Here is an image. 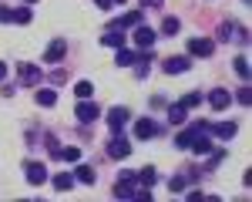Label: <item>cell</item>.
Returning <instances> with one entry per match:
<instances>
[{"mask_svg":"<svg viewBox=\"0 0 252 202\" xmlns=\"http://www.w3.org/2000/svg\"><path fill=\"white\" fill-rule=\"evenodd\" d=\"M145 3H161V0H145Z\"/></svg>","mask_w":252,"mask_h":202,"instance_id":"33","label":"cell"},{"mask_svg":"<svg viewBox=\"0 0 252 202\" xmlns=\"http://www.w3.org/2000/svg\"><path fill=\"white\" fill-rule=\"evenodd\" d=\"M74 95H78V98H91V95H94L91 81H78V84H74Z\"/></svg>","mask_w":252,"mask_h":202,"instance_id":"24","label":"cell"},{"mask_svg":"<svg viewBox=\"0 0 252 202\" xmlns=\"http://www.w3.org/2000/svg\"><path fill=\"white\" fill-rule=\"evenodd\" d=\"M189 67H192V58H189V54H182V58H168V61H165V71H168V74H185Z\"/></svg>","mask_w":252,"mask_h":202,"instance_id":"11","label":"cell"},{"mask_svg":"<svg viewBox=\"0 0 252 202\" xmlns=\"http://www.w3.org/2000/svg\"><path fill=\"white\" fill-rule=\"evenodd\" d=\"M27 3H34V0H27Z\"/></svg>","mask_w":252,"mask_h":202,"instance_id":"35","label":"cell"},{"mask_svg":"<svg viewBox=\"0 0 252 202\" xmlns=\"http://www.w3.org/2000/svg\"><path fill=\"white\" fill-rule=\"evenodd\" d=\"M168 189H172V192H185V179H172V182H168Z\"/></svg>","mask_w":252,"mask_h":202,"instance_id":"29","label":"cell"},{"mask_svg":"<svg viewBox=\"0 0 252 202\" xmlns=\"http://www.w3.org/2000/svg\"><path fill=\"white\" fill-rule=\"evenodd\" d=\"M135 182H141V189H155L158 182V172L148 165V168H141V172H135Z\"/></svg>","mask_w":252,"mask_h":202,"instance_id":"13","label":"cell"},{"mask_svg":"<svg viewBox=\"0 0 252 202\" xmlns=\"http://www.w3.org/2000/svg\"><path fill=\"white\" fill-rule=\"evenodd\" d=\"M97 7H101V10H108V7H111V3H115V0H94Z\"/></svg>","mask_w":252,"mask_h":202,"instance_id":"31","label":"cell"},{"mask_svg":"<svg viewBox=\"0 0 252 202\" xmlns=\"http://www.w3.org/2000/svg\"><path fill=\"white\" fill-rule=\"evenodd\" d=\"M212 51H215V44L209 37H192L189 40V54H192V58H212Z\"/></svg>","mask_w":252,"mask_h":202,"instance_id":"3","label":"cell"},{"mask_svg":"<svg viewBox=\"0 0 252 202\" xmlns=\"http://www.w3.org/2000/svg\"><path fill=\"white\" fill-rule=\"evenodd\" d=\"M0 24H10V7H0Z\"/></svg>","mask_w":252,"mask_h":202,"instance_id":"30","label":"cell"},{"mask_svg":"<svg viewBox=\"0 0 252 202\" xmlns=\"http://www.w3.org/2000/svg\"><path fill=\"white\" fill-rule=\"evenodd\" d=\"M7 78V64H3V61H0V81Z\"/></svg>","mask_w":252,"mask_h":202,"instance_id":"32","label":"cell"},{"mask_svg":"<svg viewBox=\"0 0 252 202\" xmlns=\"http://www.w3.org/2000/svg\"><path fill=\"white\" fill-rule=\"evenodd\" d=\"M54 101H58V91H54V88H40L37 91V104L40 108H54Z\"/></svg>","mask_w":252,"mask_h":202,"instance_id":"17","label":"cell"},{"mask_svg":"<svg viewBox=\"0 0 252 202\" xmlns=\"http://www.w3.org/2000/svg\"><path fill=\"white\" fill-rule=\"evenodd\" d=\"M31 17H34L31 7H17V10H10V20H14V24H31Z\"/></svg>","mask_w":252,"mask_h":202,"instance_id":"20","label":"cell"},{"mask_svg":"<svg viewBox=\"0 0 252 202\" xmlns=\"http://www.w3.org/2000/svg\"><path fill=\"white\" fill-rule=\"evenodd\" d=\"M71 185H74V175H54V189L58 192H67Z\"/></svg>","mask_w":252,"mask_h":202,"instance_id":"23","label":"cell"},{"mask_svg":"<svg viewBox=\"0 0 252 202\" xmlns=\"http://www.w3.org/2000/svg\"><path fill=\"white\" fill-rule=\"evenodd\" d=\"M58 155H61V159H67V162H81V148L67 145V148H58Z\"/></svg>","mask_w":252,"mask_h":202,"instance_id":"22","label":"cell"},{"mask_svg":"<svg viewBox=\"0 0 252 202\" xmlns=\"http://www.w3.org/2000/svg\"><path fill=\"white\" fill-rule=\"evenodd\" d=\"M235 74L246 81L249 78V58H235Z\"/></svg>","mask_w":252,"mask_h":202,"instance_id":"26","label":"cell"},{"mask_svg":"<svg viewBox=\"0 0 252 202\" xmlns=\"http://www.w3.org/2000/svg\"><path fill=\"white\" fill-rule=\"evenodd\" d=\"M115 64H118V67H128V64H135V54H131L128 47H118V54H115Z\"/></svg>","mask_w":252,"mask_h":202,"instance_id":"19","label":"cell"},{"mask_svg":"<svg viewBox=\"0 0 252 202\" xmlns=\"http://www.w3.org/2000/svg\"><path fill=\"white\" fill-rule=\"evenodd\" d=\"M118 3H125V0H118Z\"/></svg>","mask_w":252,"mask_h":202,"instance_id":"34","label":"cell"},{"mask_svg":"<svg viewBox=\"0 0 252 202\" xmlns=\"http://www.w3.org/2000/svg\"><path fill=\"white\" fill-rule=\"evenodd\" d=\"M155 37H158V34L152 31V27H145V24H138V27H135V44L141 47V51H152Z\"/></svg>","mask_w":252,"mask_h":202,"instance_id":"5","label":"cell"},{"mask_svg":"<svg viewBox=\"0 0 252 202\" xmlns=\"http://www.w3.org/2000/svg\"><path fill=\"white\" fill-rule=\"evenodd\" d=\"M74 115H78V121H84V125H88V121H97V118H101V108H97L91 98H81L78 108H74Z\"/></svg>","mask_w":252,"mask_h":202,"instance_id":"1","label":"cell"},{"mask_svg":"<svg viewBox=\"0 0 252 202\" xmlns=\"http://www.w3.org/2000/svg\"><path fill=\"white\" fill-rule=\"evenodd\" d=\"M125 121H131V111H128V108H121V104H118V108L108 111V125H111V132H121V128H125Z\"/></svg>","mask_w":252,"mask_h":202,"instance_id":"7","label":"cell"},{"mask_svg":"<svg viewBox=\"0 0 252 202\" xmlns=\"http://www.w3.org/2000/svg\"><path fill=\"white\" fill-rule=\"evenodd\" d=\"M40 67H34V64H17V81L20 84H37L40 81Z\"/></svg>","mask_w":252,"mask_h":202,"instance_id":"8","label":"cell"},{"mask_svg":"<svg viewBox=\"0 0 252 202\" xmlns=\"http://www.w3.org/2000/svg\"><path fill=\"white\" fill-rule=\"evenodd\" d=\"M108 155H111V159H128V155H131V141L125 138L121 132H115V138L108 141Z\"/></svg>","mask_w":252,"mask_h":202,"instance_id":"2","label":"cell"},{"mask_svg":"<svg viewBox=\"0 0 252 202\" xmlns=\"http://www.w3.org/2000/svg\"><path fill=\"white\" fill-rule=\"evenodd\" d=\"M24 172H27V182H31V185H44V179H47L44 162H27V165H24Z\"/></svg>","mask_w":252,"mask_h":202,"instance_id":"6","label":"cell"},{"mask_svg":"<svg viewBox=\"0 0 252 202\" xmlns=\"http://www.w3.org/2000/svg\"><path fill=\"white\" fill-rule=\"evenodd\" d=\"M64 54H67V40H51L44 51V64H58Z\"/></svg>","mask_w":252,"mask_h":202,"instance_id":"4","label":"cell"},{"mask_svg":"<svg viewBox=\"0 0 252 202\" xmlns=\"http://www.w3.org/2000/svg\"><path fill=\"white\" fill-rule=\"evenodd\" d=\"M74 175H78V182H84V185H94V172H91L88 165H78Z\"/></svg>","mask_w":252,"mask_h":202,"instance_id":"21","label":"cell"},{"mask_svg":"<svg viewBox=\"0 0 252 202\" xmlns=\"http://www.w3.org/2000/svg\"><path fill=\"white\" fill-rule=\"evenodd\" d=\"M212 132L219 135V138H235L239 125H235V121H219V125H212Z\"/></svg>","mask_w":252,"mask_h":202,"instance_id":"14","label":"cell"},{"mask_svg":"<svg viewBox=\"0 0 252 202\" xmlns=\"http://www.w3.org/2000/svg\"><path fill=\"white\" fill-rule=\"evenodd\" d=\"M138 24H141V10H131V14H125V17L115 20L118 31H125V27H138Z\"/></svg>","mask_w":252,"mask_h":202,"instance_id":"16","label":"cell"},{"mask_svg":"<svg viewBox=\"0 0 252 202\" xmlns=\"http://www.w3.org/2000/svg\"><path fill=\"white\" fill-rule=\"evenodd\" d=\"M235 98H239V104H249V101H252V91H249V88H239V91H235Z\"/></svg>","mask_w":252,"mask_h":202,"instance_id":"28","label":"cell"},{"mask_svg":"<svg viewBox=\"0 0 252 202\" xmlns=\"http://www.w3.org/2000/svg\"><path fill=\"white\" fill-rule=\"evenodd\" d=\"M209 104H212L215 111H222V108H229V104H232V95H229L225 88H215L212 95H209Z\"/></svg>","mask_w":252,"mask_h":202,"instance_id":"12","label":"cell"},{"mask_svg":"<svg viewBox=\"0 0 252 202\" xmlns=\"http://www.w3.org/2000/svg\"><path fill=\"white\" fill-rule=\"evenodd\" d=\"M101 44H104V47H125V34H121L118 27H111V31L101 37Z\"/></svg>","mask_w":252,"mask_h":202,"instance_id":"15","label":"cell"},{"mask_svg":"<svg viewBox=\"0 0 252 202\" xmlns=\"http://www.w3.org/2000/svg\"><path fill=\"white\" fill-rule=\"evenodd\" d=\"M215 145H212V138H209V132H198L195 135V141L189 145V152H195V155H209Z\"/></svg>","mask_w":252,"mask_h":202,"instance_id":"10","label":"cell"},{"mask_svg":"<svg viewBox=\"0 0 252 202\" xmlns=\"http://www.w3.org/2000/svg\"><path fill=\"white\" fill-rule=\"evenodd\" d=\"M158 135V125L152 118H141V121H135V138H141V141H148V138H155Z\"/></svg>","mask_w":252,"mask_h":202,"instance_id":"9","label":"cell"},{"mask_svg":"<svg viewBox=\"0 0 252 202\" xmlns=\"http://www.w3.org/2000/svg\"><path fill=\"white\" fill-rule=\"evenodd\" d=\"M185 111H189V108H185L182 101H178V104H168V121H172V125H185Z\"/></svg>","mask_w":252,"mask_h":202,"instance_id":"18","label":"cell"},{"mask_svg":"<svg viewBox=\"0 0 252 202\" xmlns=\"http://www.w3.org/2000/svg\"><path fill=\"white\" fill-rule=\"evenodd\" d=\"M178 27H182V20H178V17H165V24H161V34H178Z\"/></svg>","mask_w":252,"mask_h":202,"instance_id":"25","label":"cell"},{"mask_svg":"<svg viewBox=\"0 0 252 202\" xmlns=\"http://www.w3.org/2000/svg\"><path fill=\"white\" fill-rule=\"evenodd\" d=\"M182 104H185V108H195V104H202V95H198V91H189V95L182 98Z\"/></svg>","mask_w":252,"mask_h":202,"instance_id":"27","label":"cell"}]
</instances>
